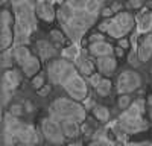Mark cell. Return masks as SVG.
Segmentation results:
<instances>
[{"instance_id":"52a82bcc","label":"cell","mask_w":152,"mask_h":146,"mask_svg":"<svg viewBox=\"0 0 152 146\" xmlns=\"http://www.w3.org/2000/svg\"><path fill=\"white\" fill-rule=\"evenodd\" d=\"M12 53H14V59L18 63V66L21 67L23 73L26 76L34 78L40 72V59L34 56L24 44H17L12 49Z\"/></svg>"},{"instance_id":"74e56055","label":"cell","mask_w":152,"mask_h":146,"mask_svg":"<svg viewBox=\"0 0 152 146\" xmlns=\"http://www.w3.org/2000/svg\"><path fill=\"white\" fill-rule=\"evenodd\" d=\"M119 46L125 49V47H128V46H129V43L126 41V40H122V38H120V41H119Z\"/></svg>"},{"instance_id":"5b68a950","label":"cell","mask_w":152,"mask_h":146,"mask_svg":"<svg viewBox=\"0 0 152 146\" xmlns=\"http://www.w3.org/2000/svg\"><path fill=\"white\" fill-rule=\"evenodd\" d=\"M143 110H145V102L143 101H135L132 102L126 111L120 116L119 119V128L125 134H134L143 131L148 125L143 119Z\"/></svg>"},{"instance_id":"44dd1931","label":"cell","mask_w":152,"mask_h":146,"mask_svg":"<svg viewBox=\"0 0 152 146\" xmlns=\"http://www.w3.org/2000/svg\"><path fill=\"white\" fill-rule=\"evenodd\" d=\"M137 24H138V31L140 32H149L152 29V12L140 14L137 18Z\"/></svg>"},{"instance_id":"d4e9b609","label":"cell","mask_w":152,"mask_h":146,"mask_svg":"<svg viewBox=\"0 0 152 146\" xmlns=\"http://www.w3.org/2000/svg\"><path fill=\"white\" fill-rule=\"evenodd\" d=\"M3 53H2V69H11V66H12V59H14V53H12V50L9 52L8 49L6 50H2Z\"/></svg>"},{"instance_id":"60d3db41","label":"cell","mask_w":152,"mask_h":146,"mask_svg":"<svg viewBox=\"0 0 152 146\" xmlns=\"http://www.w3.org/2000/svg\"><path fill=\"white\" fill-rule=\"evenodd\" d=\"M21 2H23V0H11V3L14 5V6H15V5H18V3H21Z\"/></svg>"},{"instance_id":"ba28073f","label":"cell","mask_w":152,"mask_h":146,"mask_svg":"<svg viewBox=\"0 0 152 146\" xmlns=\"http://www.w3.org/2000/svg\"><path fill=\"white\" fill-rule=\"evenodd\" d=\"M76 72H78L76 66L73 63H70L67 58L66 59H53L47 64V75H49V79L53 84L64 85L66 81L70 76H73Z\"/></svg>"},{"instance_id":"7402d4cb","label":"cell","mask_w":152,"mask_h":146,"mask_svg":"<svg viewBox=\"0 0 152 146\" xmlns=\"http://www.w3.org/2000/svg\"><path fill=\"white\" fill-rule=\"evenodd\" d=\"M93 114L100 122H108V119H110V110L107 107H104V105H96L93 108Z\"/></svg>"},{"instance_id":"603a6c76","label":"cell","mask_w":152,"mask_h":146,"mask_svg":"<svg viewBox=\"0 0 152 146\" xmlns=\"http://www.w3.org/2000/svg\"><path fill=\"white\" fill-rule=\"evenodd\" d=\"M111 87H113V84H111L110 79H100V82L96 85V91L100 96H107V94H110Z\"/></svg>"},{"instance_id":"7bdbcfd3","label":"cell","mask_w":152,"mask_h":146,"mask_svg":"<svg viewBox=\"0 0 152 146\" xmlns=\"http://www.w3.org/2000/svg\"><path fill=\"white\" fill-rule=\"evenodd\" d=\"M52 2H58V3H62L64 0H52Z\"/></svg>"},{"instance_id":"277c9868","label":"cell","mask_w":152,"mask_h":146,"mask_svg":"<svg viewBox=\"0 0 152 146\" xmlns=\"http://www.w3.org/2000/svg\"><path fill=\"white\" fill-rule=\"evenodd\" d=\"M49 114L53 116L55 119H73L78 122L85 120V108L79 101L75 99H67V97H59L53 101L49 107Z\"/></svg>"},{"instance_id":"f546056e","label":"cell","mask_w":152,"mask_h":146,"mask_svg":"<svg viewBox=\"0 0 152 146\" xmlns=\"http://www.w3.org/2000/svg\"><path fill=\"white\" fill-rule=\"evenodd\" d=\"M100 79H102V78H100L99 73H91V75H90V79H88V81H90V84L93 85V87H96V85L100 82Z\"/></svg>"},{"instance_id":"30bf717a","label":"cell","mask_w":152,"mask_h":146,"mask_svg":"<svg viewBox=\"0 0 152 146\" xmlns=\"http://www.w3.org/2000/svg\"><path fill=\"white\" fill-rule=\"evenodd\" d=\"M41 131H43V136L46 137V140L61 145L66 142V136H64V131H62L61 126V122L58 119H55L53 116H49L44 117L41 120Z\"/></svg>"},{"instance_id":"2e32d148","label":"cell","mask_w":152,"mask_h":146,"mask_svg":"<svg viewBox=\"0 0 152 146\" xmlns=\"http://www.w3.org/2000/svg\"><path fill=\"white\" fill-rule=\"evenodd\" d=\"M90 53L93 56H105V55H113L114 49L110 43H107L105 40H100V41H94L90 43Z\"/></svg>"},{"instance_id":"ffe728a7","label":"cell","mask_w":152,"mask_h":146,"mask_svg":"<svg viewBox=\"0 0 152 146\" xmlns=\"http://www.w3.org/2000/svg\"><path fill=\"white\" fill-rule=\"evenodd\" d=\"M3 82H6L12 90H15L20 84V73L17 70H11V69H6L3 72V78H2Z\"/></svg>"},{"instance_id":"7c38bea8","label":"cell","mask_w":152,"mask_h":146,"mask_svg":"<svg viewBox=\"0 0 152 146\" xmlns=\"http://www.w3.org/2000/svg\"><path fill=\"white\" fill-rule=\"evenodd\" d=\"M142 84V78L134 70H125L117 78V93L119 94H129L135 91Z\"/></svg>"},{"instance_id":"cb8c5ba5","label":"cell","mask_w":152,"mask_h":146,"mask_svg":"<svg viewBox=\"0 0 152 146\" xmlns=\"http://www.w3.org/2000/svg\"><path fill=\"white\" fill-rule=\"evenodd\" d=\"M12 91H14V90H12L6 82L2 81V105H3V107L8 105V102H9V99H11V96H12Z\"/></svg>"},{"instance_id":"e575fe53","label":"cell","mask_w":152,"mask_h":146,"mask_svg":"<svg viewBox=\"0 0 152 146\" xmlns=\"http://www.w3.org/2000/svg\"><path fill=\"white\" fill-rule=\"evenodd\" d=\"M93 143H94V145H99V143H104V145H111V142H110L108 139H105V137H104V139H94V140H93Z\"/></svg>"},{"instance_id":"83f0119b","label":"cell","mask_w":152,"mask_h":146,"mask_svg":"<svg viewBox=\"0 0 152 146\" xmlns=\"http://www.w3.org/2000/svg\"><path fill=\"white\" fill-rule=\"evenodd\" d=\"M32 85H34L35 90H40L43 85H44V78H43L41 75H35V76L32 78Z\"/></svg>"},{"instance_id":"484cf974","label":"cell","mask_w":152,"mask_h":146,"mask_svg":"<svg viewBox=\"0 0 152 146\" xmlns=\"http://www.w3.org/2000/svg\"><path fill=\"white\" fill-rule=\"evenodd\" d=\"M79 49L76 47V46H70V47H66L64 50H62V55H64V58L70 59V61H75L76 58L79 56Z\"/></svg>"},{"instance_id":"4dcf8cb0","label":"cell","mask_w":152,"mask_h":146,"mask_svg":"<svg viewBox=\"0 0 152 146\" xmlns=\"http://www.w3.org/2000/svg\"><path fill=\"white\" fill-rule=\"evenodd\" d=\"M50 35H52V38H53L55 41H58V43L64 41V36H62V34H61L59 31H52V34H50Z\"/></svg>"},{"instance_id":"d6986e66","label":"cell","mask_w":152,"mask_h":146,"mask_svg":"<svg viewBox=\"0 0 152 146\" xmlns=\"http://www.w3.org/2000/svg\"><path fill=\"white\" fill-rule=\"evenodd\" d=\"M137 53H138V59L143 61V63L152 56V34L145 36V40L142 41L140 49L137 50Z\"/></svg>"},{"instance_id":"e0dca14e","label":"cell","mask_w":152,"mask_h":146,"mask_svg":"<svg viewBox=\"0 0 152 146\" xmlns=\"http://www.w3.org/2000/svg\"><path fill=\"white\" fill-rule=\"evenodd\" d=\"M37 50L40 53V58L43 61H49L50 58H53L56 55V49L52 43H49L46 40H40L37 43Z\"/></svg>"},{"instance_id":"8992f818","label":"cell","mask_w":152,"mask_h":146,"mask_svg":"<svg viewBox=\"0 0 152 146\" xmlns=\"http://www.w3.org/2000/svg\"><path fill=\"white\" fill-rule=\"evenodd\" d=\"M135 24L134 17L129 12H117L114 17L110 20H104L99 24V31L100 32H107L113 38H123L125 35H128Z\"/></svg>"},{"instance_id":"d6a6232c","label":"cell","mask_w":152,"mask_h":146,"mask_svg":"<svg viewBox=\"0 0 152 146\" xmlns=\"http://www.w3.org/2000/svg\"><path fill=\"white\" fill-rule=\"evenodd\" d=\"M21 110H23V108H21L20 105H14V107L11 108V111H9V113H12L14 116H20V114H21Z\"/></svg>"},{"instance_id":"ac0fdd59","label":"cell","mask_w":152,"mask_h":146,"mask_svg":"<svg viewBox=\"0 0 152 146\" xmlns=\"http://www.w3.org/2000/svg\"><path fill=\"white\" fill-rule=\"evenodd\" d=\"M61 126L62 131H64V136L67 139H75L78 137L79 134V122L78 120H73V119H61Z\"/></svg>"},{"instance_id":"f1b7e54d","label":"cell","mask_w":152,"mask_h":146,"mask_svg":"<svg viewBox=\"0 0 152 146\" xmlns=\"http://www.w3.org/2000/svg\"><path fill=\"white\" fill-rule=\"evenodd\" d=\"M142 5H143V0H128V3H126V6L129 9H138Z\"/></svg>"},{"instance_id":"1f68e13d","label":"cell","mask_w":152,"mask_h":146,"mask_svg":"<svg viewBox=\"0 0 152 146\" xmlns=\"http://www.w3.org/2000/svg\"><path fill=\"white\" fill-rule=\"evenodd\" d=\"M137 58H138V53H137V52H131V53H129V58H128V59H129V63H131L132 66H137V64H138Z\"/></svg>"},{"instance_id":"4316f807","label":"cell","mask_w":152,"mask_h":146,"mask_svg":"<svg viewBox=\"0 0 152 146\" xmlns=\"http://www.w3.org/2000/svg\"><path fill=\"white\" fill-rule=\"evenodd\" d=\"M117 105H119L120 110H126L131 105V97L128 94H120L119 99H117Z\"/></svg>"},{"instance_id":"9a60e30c","label":"cell","mask_w":152,"mask_h":146,"mask_svg":"<svg viewBox=\"0 0 152 146\" xmlns=\"http://www.w3.org/2000/svg\"><path fill=\"white\" fill-rule=\"evenodd\" d=\"M75 66H76V69H78V72L82 73V75L90 76L91 73H94V64H93V61L88 58L84 52L79 53V56L75 59Z\"/></svg>"},{"instance_id":"9c48e42d","label":"cell","mask_w":152,"mask_h":146,"mask_svg":"<svg viewBox=\"0 0 152 146\" xmlns=\"http://www.w3.org/2000/svg\"><path fill=\"white\" fill-rule=\"evenodd\" d=\"M15 23V17L11 15L8 9H3L0 14V47L6 50L15 41V32L12 29V24Z\"/></svg>"},{"instance_id":"b9f144b4","label":"cell","mask_w":152,"mask_h":146,"mask_svg":"<svg viewBox=\"0 0 152 146\" xmlns=\"http://www.w3.org/2000/svg\"><path fill=\"white\" fill-rule=\"evenodd\" d=\"M111 9H113V12H114V11H117V9H120V5H117V3H116V5H114Z\"/></svg>"},{"instance_id":"7a4b0ae2","label":"cell","mask_w":152,"mask_h":146,"mask_svg":"<svg viewBox=\"0 0 152 146\" xmlns=\"http://www.w3.org/2000/svg\"><path fill=\"white\" fill-rule=\"evenodd\" d=\"M2 140L3 145H35L38 143V134L35 128L29 123H23L17 116L8 113L3 119V129H2Z\"/></svg>"},{"instance_id":"8fae6325","label":"cell","mask_w":152,"mask_h":146,"mask_svg":"<svg viewBox=\"0 0 152 146\" xmlns=\"http://www.w3.org/2000/svg\"><path fill=\"white\" fill-rule=\"evenodd\" d=\"M64 88L67 91V94L75 101H85L87 96H88V85H87V81L79 75L78 72L75 73L73 76H70L66 84H64Z\"/></svg>"},{"instance_id":"3957f363","label":"cell","mask_w":152,"mask_h":146,"mask_svg":"<svg viewBox=\"0 0 152 146\" xmlns=\"http://www.w3.org/2000/svg\"><path fill=\"white\" fill-rule=\"evenodd\" d=\"M15 9V41L17 44H26L31 34L37 29V6L31 0H23L14 6Z\"/></svg>"},{"instance_id":"4fadbf2b","label":"cell","mask_w":152,"mask_h":146,"mask_svg":"<svg viewBox=\"0 0 152 146\" xmlns=\"http://www.w3.org/2000/svg\"><path fill=\"white\" fill-rule=\"evenodd\" d=\"M37 15L40 17L43 21H53L56 18V11L53 8L52 0H40L37 3Z\"/></svg>"},{"instance_id":"f35d334b","label":"cell","mask_w":152,"mask_h":146,"mask_svg":"<svg viewBox=\"0 0 152 146\" xmlns=\"http://www.w3.org/2000/svg\"><path fill=\"white\" fill-rule=\"evenodd\" d=\"M122 49H123V47H120V46L114 49V52H116V55H117V56H122V55H123V50H122Z\"/></svg>"},{"instance_id":"d590c367","label":"cell","mask_w":152,"mask_h":146,"mask_svg":"<svg viewBox=\"0 0 152 146\" xmlns=\"http://www.w3.org/2000/svg\"><path fill=\"white\" fill-rule=\"evenodd\" d=\"M111 14H113V9H111V8H105V9L102 11V15H104V17H111Z\"/></svg>"},{"instance_id":"836d02e7","label":"cell","mask_w":152,"mask_h":146,"mask_svg":"<svg viewBox=\"0 0 152 146\" xmlns=\"http://www.w3.org/2000/svg\"><path fill=\"white\" fill-rule=\"evenodd\" d=\"M100 40H104V35H102V34H93V35L90 36V43L100 41Z\"/></svg>"},{"instance_id":"5bb4252c","label":"cell","mask_w":152,"mask_h":146,"mask_svg":"<svg viewBox=\"0 0 152 146\" xmlns=\"http://www.w3.org/2000/svg\"><path fill=\"white\" fill-rule=\"evenodd\" d=\"M96 67L99 69V72L102 73V75H113V72L116 70L117 67V61L113 55H105V56H97L96 59Z\"/></svg>"},{"instance_id":"ab89813d","label":"cell","mask_w":152,"mask_h":146,"mask_svg":"<svg viewBox=\"0 0 152 146\" xmlns=\"http://www.w3.org/2000/svg\"><path fill=\"white\" fill-rule=\"evenodd\" d=\"M149 114H151V119H152V96H149Z\"/></svg>"},{"instance_id":"6da1fadb","label":"cell","mask_w":152,"mask_h":146,"mask_svg":"<svg viewBox=\"0 0 152 146\" xmlns=\"http://www.w3.org/2000/svg\"><path fill=\"white\" fill-rule=\"evenodd\" d=\"M104 0H64L56 17L64 34L78 43L102 11Z\"/></svg>"},{"instance_id":"8d00e7d4","label":"cell","mask_w":152,"mask_h":146,"mask_svg":"<svg viewBox=\"0 0 152 146\" xmlns=\"http://www.w3.org/2000/svg\"><path fill=\"white\" fill-rule=\"evenodd\" d=\"M49 90H50L49 87H44V85H43V87H41L40 90H38V91H40V94H41V96H44V94H47V93H49Z\"/></svg>"}]
</instances>
